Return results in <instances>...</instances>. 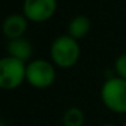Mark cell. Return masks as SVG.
I'll use <instances>...</instances> for the list:
<instances>
[{"label":"cell","instance_id":"6da1fadb","mask_svg":"<svg viewBox=\"0 0 126 126\" xmlns=\"http://www.w3.org/2000/svg\"><path fill=\"white\" fill-rule=\"evenodd\" d=\"M99 96L109 111L114 114H126V80L118 76L107 77L99 91Z\"/></svg>","mask_w":126,"mask_h":126},{"label":"cell","instance_id":"7a4b0ae2","mask_svg":"<svg viewBox=\"0 0 126 126\" xmlns=\"http://www.w3.org/2000/svg\"><path fill=\"white\" fill-rule=\"evenodd\" d=\"M80 45L71 35H60L50 45V61L57 68L69 69L80 58Z\"/></svg>","mask_w":126,"mask_h":126},{"label":"cell","instance_id":"3957f363","mask_svg":"<svg viewBox=\"0 0 126 126\" xmlns=\"http://www.w3.org/2000/svg\"><path fill=\"white\" fill-rule=\"evenodd\" d=\"M56 77H57L56 65L52 61L35 58L27 63L26 83L35 90H46L52 87L56 81Z\"/></svg>","mask_w":126,"mask_h":126},{"label":"cell","instance_id":"277c9868","mask_svg":"<svg viewBox=\"0 0 126 126\" xmlns=\"http://www.w3.org/2000/svg\"><path fill=\"white\" fill-rule=\"evenodd\" d=\"M27 64L14 57H3L0 60V88L4 91H15L26 81Z\"/></svg>","mask_w":126,"mask_h":126},{"label":"cell","instance_id":"5b68a950","mask_svg":"<svg viewBox=\"0 0 126 126\" xmlns=\"http://www.w3.org/2000/svg\"><path fill=\"white\" fill-rule=\"evenodd\" d=\"M57 10V0H25L23 15L27 20L42 23L49 20Z\"/></svg>","mask_w":126,"mask_h":126},{"label":"cell","instance_id":"8992f818","mask_svg":"<svg viewBox=\"0 0 126 126\" xmlns=\"http://www.w3.org/2000/svg\"><path fill=\"white\" fill-rule=\"evenodd\" d=\"M27 30V18L20 14H11L3 22V33L8 41L22 38Z\"/></svg>","mask_w":126,"mask_h":126},{"label":"cell","instance_id":"52a82bcc","mask_svg":"<svg viewBox=\"0 0 126 126\" xmlns=\"http://www.w3.org/2000/svg\"><path fill=\"white\" fill-rule=\"evenodd\" d=\"M7 53L10 57L18 58L23 63H30L33 57V45L25 37L11 39L7 44Z\"/></svg>","mask_w":126,"mask_h":126},{"label":"cell","instance_id":"ba28073f","mask_svg":"<svg viewBox=\"0 0 126 126\" xmlns=\"http://www.w3.org/2000/svg\"><path fill=\"white\" fill-rule=\"evenodd\" d=\"M91 22L85 15H77L72 18L68 25V35H71L75 39H81L90 33Z\"/></svg>","mask_w":126,"mask_h":126},{"label":"cell","instance_id":"9c48e42d","mask_svg":"<svg viewBox=\"0 0 126 126\" xmlns=\"http://www.w3.org/2000/svg\"><path fill=\"white\" fill-rule=\"evenodd\" d=\"M63 126H84L85 123V114L80 107L71 106L64 110L61 117Z\"/></svg>","mask_w":126,"mask_h":126},{"label":"cell","instance_id":"30bf717a","mask_svg":"<svg viewBox=\"0 0 126 126\" xmlns=\"http://www.w3.org/2000/svg\"><path fill=\"white\" fill-rule=\"evenodd\" d=\"M114 72L115 76L126 80V53L118 56L114 63Z\"/></svg>","mask_w":126,"mask_h":126},{"label":"cell","instance_id":"8fae6325","mask_svg":"<svg viewBox=\"0 0 126 126\" xmlns=\"http://www.w3.org/2000/svg\"><path fill=\"white\" fill-rule=\"evenodd\" d=\"M99 126H118V125L111 123V122H104V123H102V125H99Z\"/></svg>","mask_w":126,"mask_h":126},{"label":"cell","instance_id":"7c38bea8","mask_svg":"<svg viewBox=\"0 0 126 126\" xmlns=\"http://www.w3.org/2000/svg\"><path fill=\"white\" fill-rule=\"evenodd\" d=\"M0 126H7V123H6V122H4V121H3V122L0 123Z\"/></svg>","mask_w":126,"mask_h":126},{"label":"cell","instance_id":"4fadbf2b","mask_svg":"<svg viewBox=\"0 0 126 126\" xmlns=\"http://www.w3.org/2000/svg\"><path fill=\"white\" fill-rule=\"evenodd\" d=\"M122 126H126V121H125V122H123V123H122Z\"/></svg>","mask_w":126,"mask_h":126}]
</instances>
